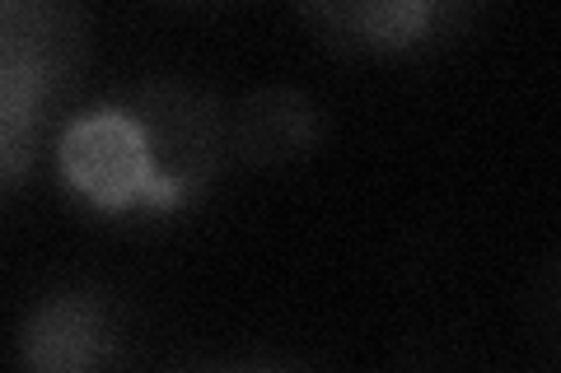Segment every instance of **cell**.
<instances>
[{
    "instance_id": "2",
    "label": "cell",
    "mask_w": 561,
    "mask_h": 373,
    "mask_svg": "<svg viewBox=\"0 0 561 373\" xmlns=\"http://www.w3.org/2000/svg\"><path fill=\"white\" fill-rule=\"evenodd\" d=\"M66 70L57 10L0 5V187L14 183L43 140Z\"/></svg>"
},
{
    "instance_id": "5",
    "label": "cell",
    "mask_w": 561,
    "mask_h": 373,
    "mask_svg": "<svg viewBox=\"0 0 561 373\" xmlns=\"http://www.w3.org/2000/svg\"><path fill=\"white\" fill-rule=\"evenodd\" d=\"M249 373H272V369H249Z\"/></svg>"
},
{
    "instance_id": "3",
    "label": "cell",
    "mask_w": 561,
    "mask_h": 373,
    "mask_svg": "<svg viewBox=\"0 0 561 373\" xmlns=\"http://www.w3.org/2000/svg\"><path fill=\"white\" fill-rule=\"evenodd\" d=\"M113 350L108 313L84 294H57L33 308L20 336L24 373H94Z\"/></svg>"
},
{
    "instance_id": "1",
    "label": "cell",
    "mask_w": 561,
    "mask_h": 373,
    "mask_svg": "<svg viewBox=\"0 0 561 373\" xmlns=\"http://www.w3.org/2000/svg\"><path fill=\"white\" fill-rule=\"evenodd\" d=\"M210 159L206 117L187 98L179 108H160L154 98L99 103L57 136L61 183L103 215L183 206L206 183Z\"/></svg>"
},
{
    "instance_id": "4",
    "label": "cell",
    "mask_w": 561,
    "mask_h": 373,
    "mask_svg": "<svg viewBox=\"0 0 561 373\" xmlns=\"http://www.w3.org/2000/svg\"><path fill=\"white\" fill-rule=\"evenodd\" d=\"M337 28L356 33V38L375 43V47H412L416 38H426V28L440 20L435 5H356V10H332Z\"/></svg>"
}]
</instances>
